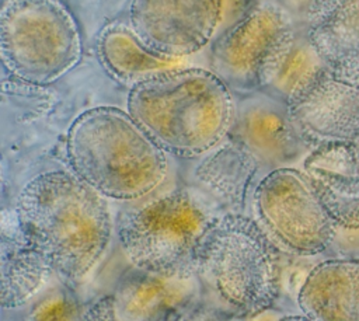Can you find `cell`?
Listing matches in <instances>:
<instances>
[{"instance_id":"8","label":"cell","mask_w":359,"mask_h":321,"mask_svg":"<svg viewBox=\"0 0 359 321\" xmlns=\"http://www.w3.org/2000/svg\"><path fill=\"white\" fill-rule=\"evenodd\" d=\"M296 22L279 0H252L209 45V69L233 93L258 91L266 56Z\"/></svg>"},{"instance_id":"11","label":"cell","mask_w":359,"mask_h":321,"mask_svg":"<svg viewBox=\"0 0 359 321\" xmlns=\"http://www.w3.org/2000/svg\"><path fill=\"white\" fill-rule=\"evenodd\" d=\"M227 139L251 154L261 167H289L311 149L300 137L289 105L262 93L243 94L236 101L234 119Z\"/></svg>"},{"instance_id":"3","label":"cell","mask_w":359,"mask_h":321,"mask_svg":"<svg viewBox=\"0 0 359 321\" xmlns=\"http://www.w3.org/2000/svg\"><path fill=\"white\" fill-rule=\"evenodd\" d=\"M65 150L70 171L112 200L142 199L168 172L167 153L126 109L112 105L80 112L67 129Z\"/></svg>"},{"instance_id":"12","label":"cell","mask_w":359,"mask_h":321,"mask_svg":"<svg viewBox=\"0 0 359 321\" xmlns=\"http://www.w3.org/2000/svg\"><path fill=\"white\" fill-rule=\"evenodd\" d=\"M201 296L195 273L158 275L133 269L118 282L109 299L118 321H167L201 301Z\"/></svg>"},{"instance_id":"19","label":"cell","mask_w":359,"mask_h":321,"mask_svg":"<svg viewBox=\"0 0 359 321\" xmlns=\"http://www.w3.org/2000/svg\"><path fill=\"white\" fill-rule=\"evenodd\" d=\"M1 307L17 308L29 301L53 275L48 261L21 235L17 223L14 231H1Z\"/></svg>"},{"instance_id":"22","label":"cell","mask_w":359,"mask_h":321,"mask_svg":"<svg viewBox=\"0 0 359 321\" xmlns=\"http://www.w3.org/2000/svg\"><path fill=\"white\" fill-rule=\"evenodd\" d=\"M167 321H227L226 314L212 306L202 304L201 301L181 310L170 317Z\"/></svg>"},{"instance_id":"20","label":"cell","mask_w":359,"mask_h":321,"mask_svg":"<svg viewBox=\"0 0 359 321\" xmlns=\"http://www.w3.org/2000/svg\"><path fill=\"white\" fill-rule=\"evenodd\" d=\"M87 307L67 289H59L39 303L28 313L25 321H86Z\"/></svg>"},{"instance_id":"9","label":"cell","mask_w":359,"mask_h":321,"mask_svg":"<svg viewBox=\"0 0 359 321\" xmlns=\"http://www.w3.org/2000/svg\"><path fill=\"white\" fill-rule=\"evenodd\" d=\"M224 0H130L128 24L151 53L177 60L215 39Z\"/></svg>"},{"instance_id":"21","label":"cell","mask_w":359,"mask_h":321,"mask_svg":"<svg viewBox=\"0 0 359 321\" xmlns=\"http://www.w3.org/2000/svg\"><path fill=\"white\" fill-rule=\"evenodd\" d=\"M297 22L314 24L331 6L334 0H279Z\"/></svg>"},{"instance_id":"14","label":"cell","mask_w":359,"mask_h":321,"mask_svg":"<svg viewBox=\"0 0 359 321\" xmlns=\"http://www.w3.org/2000/svg\"><path fill=\"white\" fill-rule=\"evenodd\" d=\"M327 70L328 66L310 36L309 25L296 22L266 56L259 70L258 91L290 105Z\"/></svg>"},{"instance_id":"18","label":"cell","mask_w":359,"mask_h":321,"mask_svg":"<svg viewBox=\"0 0 359 321\" xmlns=\"http://www.w3.org/2000/svg\"><path fill=\"white\" fill-rule=\"evenodd\" d=\"M95 53L108 76L129 87L151 73L175 64V60L147 50L129 24L123 22H111L100 29L95 38Z\"/></svg>"},{"instance_id":"1","label":"cell","mask_w":359,"mask_h":321,"mask_svg":"<svg viewBox=\"0 0 359 321\" xmlns=\"http://www.w3.org/2000/svg\"><path fill=\"white\" fill-rule=\"evenodd\" d=\"M14 216L24 240L66 283L84 279L109 244L107 198L70 170L32 177L17 196Z\"/></svg>"},{"instance_id":"5","label":"cell","mask_w":359,"mask_h":321,"mask_svg":"<svg viewBox=\"0 0 359 321\" xmlns=\"http://www.w3.org/2000/svg\"><path fill=\"white\" fill-rule=\"evenodd\" d=\"M0 55L14 78L53 84L81 62L80 25L63 0H3Z\"/></svg>"},{"instance_id":"6","label":"cell","mask_w":359,"mask_h":321,"mask_svg":"<svg viewBox=\"0 0 359 321\" xmlns=\"http://www.w3.org/2000/svg\"><path fill=\"white\" fill-rule=\"evenodd\" d=\"M212 217L198 195L174 189L122 213L118 243L133 269L158 275L194 273L195 251Z\"/></svg>"},{"instance_id":"10","label":"cell","mask_w":359,"mask_h":321,"mask_svg":"<svg viewBox=\"0 0 359 321\" xmlns=\"http://www.w3.org/2000/svg\"><path fill=\"white\" fill-rule=\"evenodd\" d=\"M289 112L310 149L359 143V83L330 69L289 105Z\"/></svg>"},{"instance_id":"13","label":"cell","mask_w":359,"mask_h":321,"mask_svg":"<svg viewBox=\"0 0 359 321\" xmlns=\"http://www.w3.org/2000/svg\"><path fill=\"white\" fill-rule=\"evenodd\" d=\"M302 171L337 227L359 230V143L314 147Z\"/></svg>"},{"instance_id":"4","label":"cell","mask_w":359,"mask_h":321,"mask_svg":"<svg viewBox=\"0 0 359 321\" xmlns=\"http://www.w3.org/2000/svg\"><path fill=\"white\" fill-rule=\"evenodd\" d=\"M194 273L216 310L233 317L258 315L279 294V251L247 214H215L198 243Z\"/></svg>"},{"instance_id":"15","label":"cell","mask_w":359,"mask_h":321,"mask_svg":"<svg viewBox=\"0 0 359 321\" xmlns=\"http://www.w3.org/2000/svg\"><path fill=\"white\" fill-rule=\"evenodd\" d=\"M296 300L310 321H359V261L332 258L316 264Z\"/></svg>"},{"instance_id":"17","label":"cell","mask_w":359,"mask_h":321,"mask_svg":"<svg viewBox=\"0 0 359 321\" xmlns=\"http://www.w3.org/2000/svg\"><path fill=\"white\" fill-rule=\"evenodd\" d=\"M309 32L328 69L359 83V0H334Z\"/></svg>"},{"instance_id":"23","label":"cell","mask_w":359,"mask_h":321,"mask_svg":"<svg viewBox=\"0 0 359 321\" xmlns=\"http://www.w3.org/2000/svg\"><path fill=\"white\" fill-rule=\"evenodd\" d=\"M86 321H118L114 315L109 296L101 297L87 307Z\"/></svg>"},{"instance_id":"16","label":"cell","mask_w":359,"mask_h":321,"mask_svg":"<svg viewBox=\"0 0 359 321\" xmlns=\"http://www.w3.org/2000/svg\"><path fill=\"white\" fill-rule=\"evenodd\" d=\"M259 168L251 154L229 139L201 157L192 178L205 205L212 202L222 213H244Z\"/></svg>"},{"instance_id":"24","label":"cell","mask_w":359,"mask_h":321,"mask_svg":"<svg viewBox=\"0 0 359 321\" xmlns=\"http://www.w3.org/2000/svg\"><path fill=\"white\" fill-rule=\"evenodd\" d=\"M251 1L252 0H224L223 1V22H222V25L224 24L227 27L231 22H234L243 14V11L247 8V6Z\"/></svg>"},{"instance_id":"2","label":"cell","mask_w":359,"mask_h":321,"mask_svg":"<svg viewBox=\"0 0 359 321\" xmlns=\"http://www.w3.org/2000/svg\"><path fill=\"white\" fill-rule=\"evenodd\" d=\"M236 101L210 69L168 67L129 87L126 111L167 154L201 158L229 136Z\"/></svg>"},{"instance_id":"25","label":"cell","mask_w":359,"mask_h":321,"mask_svg":"<svg viewBox=\"0 0 359 321\" xmlns=\"http://www.w3.org/2000/svg\"><path fill=\"white\" fill-rule=\"evenodd\" d=\"M276 321H310V320L304 315H286V317H280Z\"/></svg>"},{"instance_id":"7","label":"cell","mask_w":359,"mask_h":321,"mask_svg":"<svg viewBox=\"0 0 359 321\" xmlns=\"http://www.w3.org/2000/svg\"><path fill=\"white\" fill-rule=\"evenodd\" d=\"M252 205L262 228L296 255L314 257L334 243L337 224L302 170H269L252 192Z\"/></svg>"}]
</instances>
